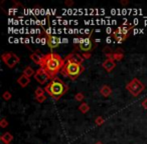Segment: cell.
I'll list each match as a JSON object with an SVG mask.
<instances>
[{"label":"cell","instance_id":"30bf717a","mask_svg":"<svg viewBox=\"0 0 147 144\" xmlns=\"http://www.w3.org/2000/svg\"><path fill=\"white\" fill-rule=\"evenodd\" d=\"M103 66H104V68L106 69V70L111 71L115 67V63H114V61H113V60H111V59H108V60H106L104 62Z\"/></svg>","mask_w":147,"mask_h":144},{"label":"cell","instance_id":"7c38bea8","mask_svg":"<svg viewBox=\"0 0 147 144\" xmlns=\"http://www.w3.org/2000/svg\"><path fill=\"white\" fill-rule=\"evenodd\" d=\"M129 30H130V27H128V26H121V27H119V28L117 29V31H118L119 33L125 35V36H128Z\"/></svg>","mask_w":147,"mask_h":144},{"label":"cell","instance_id":"3957f363","mask_svg":"<svg viewBox=\"0 0 147 144\" xmlns=\"http://www.w3.org/2000/svg\"><path fill=\"white\" fill-rule=\"evenodd\" d=\"M83 71H84V67L82 66V64L67 59L63 69H61V73L74 80L76 79Z\"/></svg>","mask_w":147,"mask_h":144},{"label":"cell","instance_id":"5b68a950","mask_svg":"<svg viewBox=\"0 0 147 144\" xmlns=\"http://www.w3.org/2000/svg\"><path fill=\"white\" fill-rule=\"evenodd\" d=\"M2 59L7 64V66H9V67H13L19 61L18 57H17L15 54H12V53H6V54H3Z\"/></svg>","mask_w":147,"mask_h":144},{"label":"cell","instance_id":"6da1fadb","mask_svg":"<svg viewBox=\"0 0 147 144\" xmlns=\"http://www.w3.org/2000/svg\"><path fill=\"white\" fill-rule=\"evenodd\" d=\"M39 65H40V68H42L51 76V78H53L57 75V72H59L61 69H63L65 62L59 57V55L55 53H49L42 57Z\"/></svg>","mask_w":147,"mask_h":144},{"label":"cell","instance_id":"5bb4252c","mask_svg":"<svg viewBox=\"0 0 147 144\" xmlns=\"http://www.w3.org/2000/svg\"><path fill=\"white\" fill-rule=\"evenodd\" d=\"M42 57L43 56H41V55H37L36 53H34V54H32L30 56V58L32 59L33 61H34L36 64H40V62H41V59H42Z\"/></svg>","mask_w":147,"mask_h":144},{"label":"cell","instance_id":"9c48e42d","mask_svg":"<svg viewBox=\"0 0 147 144\" xmlns=\"http://www.w3.org/2000/svg\"><path fill=\"white\" fill-rule=\"evenodd\" d=\"M67 59H69V60H71V61H74V62L80 63V64L83 62V57L81 56V55H79V54H76V53L69 55Z\"/></svg>","mask_w":147,"mask_h":144},{"label":"cell","instance_id":"4fadbf2b","mask_svg":"<svg viewBox=\"0 0 147 144\" xmlns=\"http://www.w3.org/2000/svg\"><path fill=\"white\" fill-rule=\"evenodd\" d=\"M18 82H19V84H20L21 86H26L27 84L29 83V79H28V77H27V76L22 75L18 79Z\"/></svg>","mask_w":147,"mask_h":144},{"label":"cell","instance_id":"277c9868","mask_svg":"<svg viewBox=\"0 0 147 144\" xmlns=\"http://www.w3.org/2000/svg\"><path fill=\"white\" fill-rule=\"evenodd\" d=\"M127 88H128V90L133 94V95L137 96L143 90V85L137 79H134L130 84H128Z\"/></svg>","mask_w":147,"mask_h":144},{"label":"cell","instance_id":"7a4b0ae2","mask_svg":"<svg viewBox=\"0 0 147 144\" xmlns=\"http://www.w3.org/2000/svg\"><path fill=\"white\" fill-rule=\"evenodd\" d=\"M67 87L61 80L59 78H55L49 83V85L45 87V91L49 94L53 98L55 99H59L61 98L63 94L67 92Z\"/></svg>","mask_w":147,"mask_h":144},{"label":"cell","instance_id":"8992f818","mask_svg":"<svg viewBox=\"0 0 147 144\" xmlns=\"http://www.w3.org/2000/svg\"><path fill=\"white\" fill-rule=\"evenodd\" d=\"M51 78V76L43 70L42 68H39L35 73V79L37 80V82H39L40 84H45L49 81V79Z\"/></svg>","mask_w":147,"mask_h":144},{"label":"cell","instance_id":"8fae6325","mask_svg":"<svg viewBox=\"0 0 147 144\" xmlns=\"http://www.w3.org/2000/svg\"><path fill=\"white\" fill-rule=\"evenodd\" d=\"M113 36H114V38L116 39L117 41H123V40H125V39L127 38V36H125V35H123V34H121V33H119L117 30L113 32Z\"/></svg>","mask_w":147,"mask_h":144},{"label":"cell","instance_id":"9a60e30c","mask_svg":"<svg viewBox=\"0 0 147 144\" xmlns=\"http://www.w3.org/2000/svg\"><path fill=\"white\" fill-rule=\"evenodd\" d=\"M101 93H102L103 95H105V96H108L109 94L111 93V89L108 87V86H104V87L101 89Z\"/></svg>","mask_w":147,"mask_h":144},{"label":"cell","instance_id":"ba28073f","mask_svg":"<svg viewBox=\"0 0 147 144\" xmlns=\"http://www.w3.org/2000/svg\"><path fill=\"white\" fill-rule=\"evenodd\" d=\"M59 43H61V39L57 36H49L47 38V44L51 48H55V47L59 46Z\"/></svg>","mask_w":147,"mask_h":144},{"label":"cell","instance_id":"2e32d148","mask_svg":"<svg viewBox=\"0 0 147 144\" xmlns=\"http://www.w3.org/2000/svg\"><path fill=\"white\" fill-rule=\"evenodd\" d=\"M32 74H33V69L30 68V67H27V68L24 70V75L27 76V77L30 76V75H32Z\"/></svg>","mask_w":147,"mask_h":144},{"label":"cell","instance_id":"52a82bcc","mask_svg":"<svg viewBox=\"0 0 147 144\" xmlns=\"http://www.w3.org/2000/svg\"><path fill=\"white\" fill-rule=\"evenodd\" d=\"M79 44H80V48L83 51H89L92 48V42L89 38H82L79 41Z\"/></svg>","mask_w":147,"mask_h":144}]
</instances>
